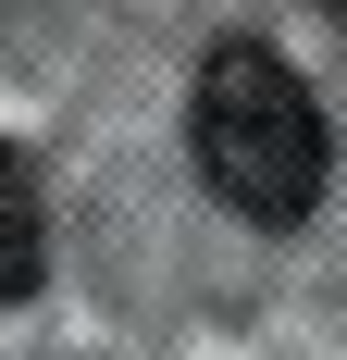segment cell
Returning <instances> with one entry per match:
<instances>
[{
  "instance_id": "obj_1",
  "label": "cell",
  "mask_w": 347,
  "mask_h": 360,
  "mask_svg": "<svg viewBox=\"0 0 347 360\" xmlns=\"http://www.w3.org/2000/svg\"><path fill=\"white\" fill-rule=\"evenodd\" d=\"M199 174L236 199L248 224H310L322 212V186H335V124H322L310 100V75L285 63L273 37H223L199 63Z\"/></svg>"
},
{
  "instance_id": "obj_2",
  "label": "cell",
  "mask_w": 347,
  "mask_h": 360,
  "mask_svg": "<svg viewBox=\"0 0 347 360\" xmlns=\"http://www.w3.org/2000/svg\"><path fill=\"white\" fill-rule=\"evenodd\" d=\"M37 274H50V199H37L25 149H0V311L37 298Z\"/></svg>"
},
{
  "instance_id": "obj_3",
  "label": "cell",
  "mask_w": 347,
  "mask_h": 360,
  "mask_svg": "<svg viewBox=\"0 0 347 360\" xmlns=\"http://www.w3.org/2000/svg\"><path fill=\"white\" fill-rule=\"evenodd\" d=\"M335 13H347V0H335Z\"/></svg>"
}]
</instances>
